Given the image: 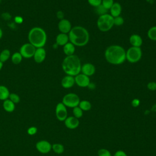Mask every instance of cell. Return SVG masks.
Instances as JSON below:
<instances>
[{
	"label": "cell",
	"mask_w": 156,
	"mask_h": 156,
	"mask_svg": "<svg viewBox=\"0 0 156 156\" xmlns=\"http://www.w3.org/2000/svg\"><path fill=\"white\" fill-rule=\"evenodd\" d=\"M96 72V68L94 65L91 63H86L82 65L80 73L90 77L93 76Z\"/></svg>",
	"instance_id": "cell-14"
},
{
	"label": "cell",
	"mask_w": 156,
	"mask_h": 156,
	"mask_svg": "<svg viewBox=\"0 0 156 156\" xmlns=\"http://www.w3.org/2000/svg\"><path fill=\"white\" fill-rule=\"evenodd\" d=\"M69 41L68 34H63V33H60L56 36L55 43L58 46H63L65 44H66Z\"/></svg>",
	"instance_id": "cell-19"
},
{
	"label": "cell",
	"mask_w": 156,
	"mask_h": 156,
	"mask_svg": "<svg viewBox=\"0 0 156 156\" xmlns=\"http://www.w3.org/2000/svg\"><path fill=\"white\" fill-rule=\"evenodd\" d=\"M147 88L150 91H155L156 90V82L151 81L147 84Z\"/></svg>",
	"instance_id": "cell-35"
},
{
	"label": "cell",
	"mask_w": 156,
	"mask_h": 156,
	"mask_svg": "<svg viewBox=\"0 0 156 156\" xmlns=\"http://www.w3.org/2000/svg\"><path fill=\"white\" fill-rule=\"evenodd\" d=\"M95 11L96 12L97 14H98L99 16L100 15H102L106 13H108L107 12L108 10H107L106 9H105L101 4L96 7H95Z\"/></svg>",
	"instance_id": "cell-31"
},
{
	"label": "cell",
	"mask_w": 156,
	"mask_h": 156,
	"mask_svg": "<svg viewBox=\"0 0 156 156\" xmlns=\"http://www.w3.org/2000/svg\"><path fill=\"white\" fill-rule=\"evenodd\" d=\"M112 156H127V155L124 151L122 150H118Z\"/></svg>",
	"instance_id": "cell-38"
},
{
	"label": "cell",
	"mask_w": 156,
	"mask_h": 156,
	"mask_svg": "<svg viewBox=\"0 0 156 156\" xmlns=\"http://www.w3.org/2000/svg\"><path fill=\"white\" fill-rule=\"evenodd\" d=\"M124 23V20L121 15L113 18V23L115 26H120L122 25Z\"/></svg>",
	"instance_id": "cell-32"
},
{
	"label": "cell",
	"mask_w": 156,
	"mask_h": 156,
	"mask_svg": "<svg viewBox=\"0 0 156 156\" xmlns=\"http://www.w3.org/2000/svg\"><path fill=\"white\" fill-rule=\"evenodd\" d=\"M142 57V50L141 48L130 46L126 51V59L131 63L138 62Z\"/></svg>",
	"instance_id": "cell-6"
},
{
	"label": "cell",
	"mask_w": 156,
	"mask_h": 156,
	"mask_svg": "<svg viewBox=\"0 0 156 156\" xmlns=\"http://www.w3.org/2000/svg\"><path fill=\"white\" fill-rule=\"evenodd\" d=\"M22 59H23V57L20 53V52H16L11 55L12 62L15 65L20 64L21 62Z\"/></svg>",
	"instance_id": "cell-25"
},
{
	"label": "cell",
	"mask_w": 156,
	"mask_h": 156,
	"mask_svg": "<svg viewBox=\"0 0 156 156\" xmlns=\"http://www.w3.org/2000/svg\"><path fill=\"white\" fill-rule=\"evenodd\" d=\"M147 35L150 40L156 41V26H152L149 29L147 32Z\"/></svg>",
	"instance_id": "cell-27"
},
{
	"label": "cell",
	"mask_w": 156,
	"mask_h": 156,
	"mask_svg": "<svg viewBox=\"0 0 156 156\" xmlns=\"http://www.w3.org/2000/svg\"><path fill=\"white\" fill-rule=\"evenodd\" d=\"M72 27L71 22L65 18L60 20L58 23V29L60 33L68 34Z\"/></svg>",
	"instance_id": "cell-12"
},
{
	"label": "cell",
	"mask_w": 156,
	"mask_h": 156,
	"mask_svg": "<svg viewBox=\"0 0 156 156\" xmlns=\"http://www.w3.org/2000/svg\"><path fill=\"white\" fill-rule=\"evenodd\" d=\"M10 91L9 89L4 85H0V100L5 101L9 99Z\"/></svg>",
	"instance_id": "cell-22"
},
{
	"label": "cell",
	"mask_w": 156,
	"mask_h": 156,
	"mask_svg": "<svg viewBox=\"0 0 156 156\" xmlns=\"http://www.w3.org/2000/svg\"><path fill=\"white\" fill-rule=\"evenodd\" d=\"M83 111H88L91 108V104L87 100H82L78 105Z\"/></svg>",
	"instance_id": "cell-24"
},
{
	"label": "cell",
	"mask_w": 156,
	"mask_h": 156,
	"mask_svg": "<svg viewBox=\"0 0 156 156\" xmlns=\"http://www.w3.org/2000/svg\"><path fill=\"white\" fill-rule=\"evenodd\" d=\"M46 52L44 48H36L35 52L34 55V60L37 63H41L43 62L46 58Z\"/></svg>",
	"instance_id": "cell-13"
},
{
	"label": "cell",
	"mask_w": 156,
	"mask_h": 156,
	"mask_svg": "<svg viewBox=\"0 0 156 156\" xmlns=\"http://www.w3.org/2000/svg\"><path fill=\"white\" fill-rule=\"evenodd\" d=\"M98 156H112L110 152L108 149L104 148L100 149L98 151Z\"/></svg>",
	"instance_id": "cell-33"
},
{
	"label": "cell",
	"mask_w": 156,
	"mask_h": 156,
	"mask_svg": "<svg viewBox=\"0 0 156 156\" xmlns=\"http://www.w3.org/2000/svg\"><path fill=\"white\" fill-rule=\"evenodd\" d=\"M81 62L79 57L74 54L66 56L62 63V68L66 75L76 76L81 71Z\"/></svg>",
	"instance_id": "cell-3"
},
{
	"label": "cell",
	"mask_w": 156,
	"mask_h": 156,
	"mask_svg": "<svg viewBox=\"0 0 156 156\" xmlns=\"http://www.w3.org/2000/svg\"><path fill=\"white\" fill-rule=\"evenodd\" d=\"M55 112L56 118L60 121H64L68 117L66 107L62 102H58L56 105Z\"/></svg>",
	"instance_id": "cell-9"
},
{
	"label": "cell",
	"mask_w": 156,
	"mask_h": 156,
	"mask_svg": "<svg viewBox=\"0 0 156 156\" xmlns=\"http://www.w3.org/2000/svg\"><path fill=\"white\" fill-rule=\"evenodd\" d=\"M104 57L106 61L112 65H121L126 60V50L118 44L110 45L105 50Z\"/></svg>",
	"instance_id": "cell-1"
},
{
	"label": "cell",
	"mask_w": 156,
	"mask_h": 156,
	"mask_svg": "<svg viewBox=\"0 0 156 156\" xmlns=\"http://www.w3.org/2000/svg\"><path fill=\"white\" fill-rule=\"evenodd\" d=\"M14 21L17 24H21L23 21V18L20 16H16L14 18Z\"/></svg>",
	"instance_id": "cell-39"
},
{
	"label": "cell",
	"mask_w": 156,
	"mask_h": 156,
	"mask_svg": "<svg viewBox=\"0 0 156 156\" xmlns=\"http://www.w3.org/2000/svg\"><path fill=\"white\" fill-rule=\"evenodd\" d=\"M96 24L100 31L103 32H108L114 26L113 17L109 13L100 15L98 18Z\"/></svg>",
	"instance_id": "cell-5"
},
{
	"label": "cell",
	"mask_w": 156,
	"mask_h": 156,
	"mask_svg": "<svg viewBox=\"0 0 156 156\" xmlns=\"http://www.w3.org/2000/svg\"><path fill=\"white\" fill-rule=\"evenodd\" d=\"M2 66H3V63H2V62L0 61V71L2 69Z\"/></svg>",
	"instance_id": "cell-43"
},
{
	"label": "cell",
	"mask_w": 156,
	"mask_h": 156,
	"mask_svg": "<svg viewBox=\"0 0 156 156\" xmlns=\"http://www.w3.org/2000/svg\"><path fill=\"white\" fill-rule=\"evenodd\" d=\"M27 38L29 43L36 48H43L47 41V34L43 28L34 27L29 30Z\"/></svg>",
	"instance_id": "cell-4"
},
{
	"label": "cell",
	"mask_w": 156,
	"mask_h": 156,
	"mask_svg": "<svg viewBox=\"0 0 156 156\" xmlns=\"http://www.w3.org/2000/svg\"><path fill=\"white\" fill-rule=\"evenodd\" d=\"M2 107L5 111L9 113L13 112L15 109V104L9 99H7L3 101Z\"/></svg>",
	"instance_id": "cell-21"
},
{
	"label": "cell",
	"mask_w": 156,
	"mask_h": 156,
	"mask_svg": "<svg viewBox=\"0 0 156 156\" xmlns=\"http://www.w3.org/2000/svg\"><path fill=\"white\" fill-rule=\"evenodd\" d=\"M80 100L79 96L74 93H69L65 94L63 98L62 102L69 108H74L79 105Z\"/></svg>",
	"instance_id": "cell-7"
},
{
	"label": "cell",
	"mask_w": 156,
	"mask_h": 156,
	"mask_svg": "<svg viewBox=\"0 0 156 156\" xmlns=\"http://www.w3.org/2000/svg\"><path fill=\"white\" fill-rule=\"evenodd\" d=\"M9 99L12 102H13L15 104L19 103L20 101V96H19L17 94L14 93H10Z\"/></svg>",
	"instance_id": "cell-30"
},
{
	"label": "cell",
	"mask_w": 156,
	"mask_h": 156,
	"mask_svg": "<svg viewBox=\"0 0 156 156\" xmlns=\"http://www.w3.org/2000/svg\"><path fill=\"white\" fill-rule=\"evenodd\" d=\"M69 41L75 46L82 47L89 41L90 34L87 29L83 26H76L72 27L68 33Z\"/></svg>",
	"instance_id": "cell-2"
},
{
	"label": "cell",
	"mask_w": 156,
	"mask_h": 156,
	"mask_svg": "<svg viewBox=\"0 0 156 156\" xmlns=\"http://www.w3.org/2000/svg\"><path fill=\"white\" fill-rule=\"evenodd\" d=\"M37 128L35 126H32L30 127H29L27 130V134L29 135H34L35 134L37 133Z\"/></svg>",
	"instance_id": "cell-36"
},
{
	"label": "cell",
	"mask_w": 156,
	"mask_h": 156,
	"mask_svg": "<svg viewBox=\"0 0 156 156\" xmlns=\"http://www.w3.org/2000/svg\"><path fill=\"white\" fill-rule=\"evenodd\" d=\"M75 84L74 77L66 75L63 77L61 80V85L63 88L68 89L73 87Z\"/></svg>",
	"instance_id": "cell-16"
},
{
	"label": "cell",
	"mask_w": 156,
	"mask_h": 156,
	"mask_svg": "<svg viewBox=\"0 0 156 156\" xmlns=\"http://www.w3.org/2000/svg\"><path fill=\"white\" fill-rule=\"evenodd\" d=\"M10 56V51L9 49H3L0 52V61L2 63H4L9 59Z\"/></svg>",
	"instance_id": "cell-23"
},
{
	"label": "cell",
	"mask_w": 156,
	"mask_h": 156,
	"mask_svg": "<svg viewBox=\"0 0 156 156\" xmlns=\"http://www.w3.org/2000/svg\"><path fill=\"white\" fill-rule=\"evenodd\" d=\"M64 124L68 129H75L79 126V121L74 116H68L64 121Z\"/></svg>",
	"instance_id": "cell-15"
},
{
	"label": "cell",
	"mask_w": 156,
	"mask_h": 156,
	"mask_svg": "<svg viewBox=\"0 0 156 156\" xmlns=\"http://www.w3.org/2000/svg\"><path fill=\"white\" fill-rule=\"evenodd\" d=\"M2 29L0 28V39L2 38Z\"/></svg>",
	"instance_id": "cell-42"
},
{
	"label": "cell",
	"mask_w": 156,
	"mask_h": 156,
	"mask_svg": "<svg viewBox=\"0 0 156 156\" xmlns=\"http://www.w3.org/2000/svg\"><path fill=\"white\" fill-rule=\"evenodd\" d=\"M75 50L76 46L70 41H69L63 46V51L66 56L74 55Z\"/></svg>",
	"instance_id": "cell-20"
},
{
	"label": "cell",
	"mask_w": 156,
	"mask_h": 156,
	"mask_svg": "<svg viewBox=\"0 0 156 156\" xmlns=\"http://www.w3.org/2000/svg\"><path fill=\"white\" fill-rule=\"evenodd\" d=\"M88 3L92 7H96L101 4L102 0H87Z\"/></svg>",
	"instance_id": "cell-34"
},
{
	"label": "cell",
	"mask_w": 156,
	"mask_h": 156,
	"mask_svg": "<svg viewBox=\"0 0 156 156\" xmlns=\"http://www.w3.org/2000/svg\"><path fill=\"white\" fill-rule=\"evenodd\" d=\"M35 147L39 152L48 154L52 149V144L46 140H40L36 143Z\"/></svg>",
	"instance_id": "cell-11"
},
{
	"label": "cell",
	"mask_w": 156,
	"mask_h": 156,
	"mask_svg": "<svg viewBox=\"0 0 156 156\" xmlns=\"http://www.w3.org/2000/svg\"><path fill=\"white\" fill-rule=\"evenodd\" d=\"M131 104H132V106L133 107H137L140 105V101L139 99H137V98H135L133 99L132 102H131Z\"/></svg>",
	"instance_id": "cell-37"
},
{
	"label": "cell",
	"mask_w": 156,
	"mask_h": 156,
	"mask_svg": "<svg viewBox=\"0 0 156 156\" xmlns=\"http://www.w3.org/2000/svg\"><path fill=\"white\" fill-rule=\"evenodd\" d=\"M114 2V0H102L101 5L107 10H109Z\"/></svg>",
	"instance_id": "cell-29"
},
{
	"label": "cell",
	"mask_w": 156,
	"mask_h": 156,
	"mask_svg": "<svg viewBox=\"0 0 156 156\" xmlns=\"http://www.w3.org/2000/svg\"><path fill=\"white\" fill-rule=\"evenodd\" d=\"M56 16H57V18L59 19L60 20H62V19L64 18V13H63L62 11L59 10V11H58V12H57Z\"/></svg>",
	"instance_id": "cell-40"
},
{
	"label": "cell",
	"mask_w": 156,
	"mask_h": 156,
	"mask_svg": "<svg viewBox=\"0 0 156 156\" xmlns=\"http://www.w3.org/2000/svg\"><path fill=\"white\" fill-rule=\"evenodd\" d=\"M129 43L132 46L140 48L143 44V39L138 34H132L129 37Z\"/></svg>",
	"instance_id": "cell-17"
},
{
	"label": "cell",
	"mask_w": 156,
	"mask_h": 156,
	"mask_svg": "<svg viewBox=\"0 0 156 156\" xmlns=\"http://www.w3.org/2000/svg\"><path fill=\"white\" fill-rule=\"evenodd\" d=\"M52 149L55 153L61 154L64 152L65 148L63 145L60 143H54L52 145Z\"/></svg>",
	"instance_id": "cell-26"
},
{
	"label": "cell",
	"mask_w": 156,
	"mask_h": 156,
	"mask_svg": "<svg viewBox=\"0 0 156 156\" xmlns=\"http://www.w3.org/2000/svg\"><path fill=\"white\" fill-rule=\"evenodd\" d=\"M73 113L74 117L79 119L83 116V110L79 106H77L73 108Z\"/></svg>",
	"instance_id": "cell-28"
},
{
	"label": "cell",
	"mask_w": 156,
	"mask_h": 156,
	"mask_svg": "<svg viewBox=\"0 0 156 156\" xmlns=\"http://www.w3.org/2000/svg\"><path fill=\"white\" fill-rule=\"evenodd\" d=\"M89 89H90V90H93V89H94L95 88V87H96V85H95V84L94 83H93V82H90V83H89V85H88V87H87Z\"/></svg>",
	"instance_id": "cell-41"
},
{
	"label": "cell",
	"mask_w": 156,
	"mask_h": 156,
	"mask_svg": "<svg viewBox=\"0 0 156 156\" xmlns=\"http://www.w3.org/2000/svg\"><path fill=\"white\" fill-rule=\"evenodd\" d=\"M36 48L30 43H27L23 44L20 49V53L23 58H30L34 57Z\"/></svg>",
	"instance_id": "cell-8"
},
{
	"label": "cell",
	"mask_w": 156,
	"mask_h": 156,
	"mask_svg": "<svg viewBox=\"0 0 156 156\" xmlns=\"http://www.w3.org/2000/svg\"><path fill=\"white\" fill-rule=\"evenodd\" d=\"M110 15H112L113 18L118 16H120L122 12V7L121 4L118 2H115L111 8L109 10Z\"/></svg>",
	"instance_id": "cell-18"
},
{
	"label": "cell",
	"mask_w": 156,
	"mask_h": 156,
	"mask_svg": "<svg viewBox=\"0 0 156 156\" xmlns=\"http://www.w3.org/2000/svg\"><path fill=\"white\" fill-rule=\"evenodd\" d=\"M1 0H0V3H1Z\"/></svg>",
	"instance_id": "cell-44"
},
{
	"label": "cell",
	"mask_w": 156,
	"mask_h": 156,
	"mask_svg": "<svg viewBox=\"0 0 156 156\" xmlns=\"http://www.w3.org/2000/svg\"><path fill=\"white\" fill-rule=\"evenodd\" d=\"M75 83L79 87L85 88L87 87L90 83V77L80 73L76 76H74Z\"/></svg>",
	"instance_id": "cell-10"
}]
</instances>
